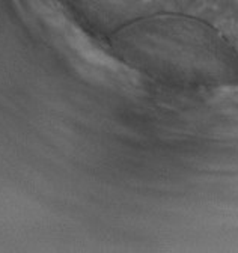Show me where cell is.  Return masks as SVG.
<instances>
[{
  "instance_id": "1",
  "label": "cell",
  "mask_w": 238,
  "mask_h": 253,
  "mask_svg": "<svg viewBox=\"0 0 238 253\" xmlns=\"http://www.w3.org/2000/svg\"><path fill=\"white\" fill-rule=\"evenodd\" d=\"M166 30L151 54L150 70L159 77L186 87L216 86L234 77L235 54L216 32L192 20L172 21Z\"/></svg>"
}]
</instances>
